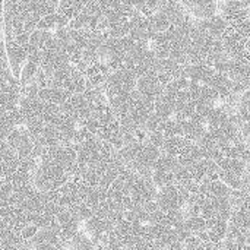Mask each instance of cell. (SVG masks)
I'll list each match as a JSON object with an SVG mask.
<instances>
[{
    "label": "cell",
    "instance_id": "cell-11",
    "mask_svg": "<svg viewBox=\"0 0 250 250\" xmlns=\"http://www.w3.org/2000/svg\"><path fill=\"white\" fill-rule=\"evenodd\" d=\"M135 9H138L144 16H151L157 12L160 0H130Z\"/></svg>",
    "mask_w": 250,
    "mask_h": 250
},
{
    "label": "cell",
    "instance_id": "cell-8",
    "mask_svg": "<svg viewBox=\"0 0 250 250\" xmlns=\"http://www.w3.org/2000/svg\"><path fill=\"white\" fill-rule=\"evenodd\" d=\"M196 25L207 31L208 34L217 37V38H221L223 34L226 32V29L229 28V22L224 19V16L220 13V15H212L209 18H204V19H196Z\"/></svg>",
    "mask_w": 250,
    "mask_h": 250
},
{
    "label": "cell",
    "instance_id": "cell-1",
    "mask_svg": "<svg viewBox=\"0 0 250 250\" xmlns=\"http://www.w3.org/2000/svg\"><path fill=\"white\" fill-rule=\"evenodd\" d=\"M117 154L125 167L144 176H152V170L161 155V149L145 139L125 144Z\"/></svg>",
    "mask_w": 250,
    "mask_h": 250
},
{
    "label": "cell",
    "instance_id": "cell-3",
    "mask_svg": "<svg viewBox=\"0 0 250 250\" xmlns=\"http://www.w3.org/2000/svg\"><path fill=\"white\" fill-rule=\"evenodd\" d=\"M190 198L192 193L186 188L179 185H170L158 189L155 202L158 208L166 212H179V211H185Z\"/></svg>",
    "mask_w": 250,
    "mask_h": 250
},
{
    "label": "cell",
    "instance_id": "cell-12",
    "mask_svg": "<svg viewBox=\"0 0 250 250\" xmlns=\"http://www.w3.org/2000/svg\"><path fill=\"white\" fill-rule=\"evenodd\" d=\"M237 114L242 120L250 122V88L242 95L239 105H237Z\"/></svg>",
    "mask_w": 250,
    "mask_h": 250
},
{
    "label": "cell",
    "instance_id": "cell-6",
    "mask_svg": "<svg viewBox=\"0 0 250 250\" xmlns=\"http://www.w3.org/2000/svg\"><path fill=\"white\" fill-rule=\"evenodd\" d=\"M166 85L163 83V81L160 79L157 72H148L145 75H142L141 78H138L136 82V89L151 101H157L160 98V95L163 94Z\"/></svg>",
    "mask_w": 250,
    "mask_h": 250
},
{
    "label": "cell",
    "instance_id": "cell-2",
    "mask_svg": "<svg viewBox=\"0 0 250 250\" xmlns=\"http://www.w3.org/2000/svg\"><path fill=\"white\" fill-rule=\"evenodd\" d=\"M218 174L220 180H223L226 185H229L234 190H242L248 177V163L242 158H231L224 157L218 161Z\"/></svg>",
    "mask_w": 250,
    "mask_h": 250
},
{
    "label": "cell",
    "instance_id": "cell-10",
    "mask_svg": "<svg viewBox=\"0 0 250 250\" xmlns=\"http://www.w3.org/2000/svg\"><path fill=\"white\" fill-rule=\"evenodd\" d=\"M205 132H207V123L201 120L196 119L180 120V136H185L189 141L198 142Z\"/></svg>",
    "mask_w": 250,
    "mask_h": 250
},
{
    "label": "cell",
    "instance_id": "cell-7",
    "mask_svg": "<svg viewBox=\"0 0 250 250\" xmlns=\"http://www.w3.org/2000/svg\"><path fill=\"white\" fill-rule=\"evenodd\" d=\"M195 19L209 18L218 10V0H179Z\"/></svg>",
    "mask_w": 250,
    "mask_h": 250
},
{
    "label": "cell",
    "instance_id": "cell-4",
    "mask_svg": "<svg viewBox=\"0 0 250 250\" xmlns=\"http://www.w3.org/2000/svg\"><path fill=\"white\" fill-rule=\"evenodd\" d=\"M136 82H138V78L126 66H122L120 69L111 72L103 85L107 100L133 91L136 88Z\"/></svg>",
    "mask_w": 250,
    "mask_h": 250
},
{
    "label": "cell",
    "instance_id": "cell-5",
    "mask_svg": "<svg viewBox=\"0 0 250 250\" xmlns=\"http://www.w3.org/2000/svg\"><path fill=\"white\" fill-rule=\"evenodd\" d=\"M221 41L224 44L226 53L231 59H246L248 53V38L240 35L231 25L226 29V32L221 37Z\"/></svg>",
    "mask_w": 250,
    "mask_h": 250
},
{
    "label": "cell",
    "instance_id": "cell-9",
    "mask_svg": "<svg viewBox=\"0 0 250 250\" xmlns=\"http://www.w3.org/2000/svg\"><path fill=\"white\" fill-rule=\"evenodd\" d=\"M217 70L212 66L202 64V63H189L185 66V75L190 81L201 82V83H208L209 79L214 76Z\"/></svg>",
    "mask_w": 250,
    "mask_h": 250
},
{
    "label": "cell",
    "instance_id": "cell-13",
    "mask_svg": "<svg viewBox=\"0 0 250 250\" xmlns=\"http://www.w3.org/2000/svg\"><path fill=\"white\" fill-rule=\"evenodd\" d=\"M246 144L249 145V148H250V136H249V138H248V139H246Z\"/></svg>",
    "mask_w": 250,
    "mask_h": 250
}]
</instances>
